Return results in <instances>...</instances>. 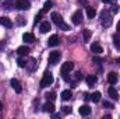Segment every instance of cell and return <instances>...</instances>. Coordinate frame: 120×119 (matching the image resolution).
<instances>
[{"label": "cell", "mask_w": 120, "mask_h": 119, "mask_svg": "<svg viewBox=\"0 0 120 119\" xmlns=\"http://www.w3.org/2000/svg\"><path fill=\"white\" fill-rule=\"evenodd\" d=\"M50 17H52V21L59 27L60 30H63V31H68V30H70V27L63 21V18H61V16H60L59 13H55V11H53Z\"/></svg>", "instance_id": "1"}, {"label": "cell", "mask_w": 120, "mask_h": 119, "mask_svg": "<svg viewBox=\"0 0 120 119\" xmlns=\"http://www.w3.org/2000/svg\"><path fill=\"white\" fill-rule=\"evenodd\" d=\"M73 67H74V63L73 62L63 63V66H61V77H63V80L68 81V73L73 70Z\"/></svg>", "instance_id": "2"}, {"label": "cell", "mask_w": 120, "mask_h": 119, "mask_svg": "<svg viewBox=\"0 0 120 119\" xmlns=\"http://www.w3.org/2000/svg\"><path fill=\"white\" fill-rule=\"evenodd\" d=\"M101 24H102L103 27H106V28L112 25V16L109 14V11L103 10V11L101 13Z\"/></svg>", "instance_id": "3"}, {"label": "cell", "mask_w": 120, "mask_h": 119, "mask_svg": "<svg viewBox=\"0 0 120 119\" xmlns=\"http://www.w3.org/2000/svg\"><path fill=\"white\" fill-rule=\"evenodd\" d=\"M52 83H53V74H52L50 71H45V74H43V77H42V80H41V87L45 88V87L50 86Z\"/></svg>", "instance_id": "4"}, {"label": "cell", "mask_w": 120, "mask_h": 119, "mask_svg": "<svg viewBox=\"0 0 120 119\" xmlns=\"http://www.w3.org/2000/svg\"><path fill=\"white\" fill-rule=\"evenodd\" d=\"M15 8H18V10H30L31 3L28 0H17L15 1Z\"/></svg>", "instance_id": "5"}, {"label": "cell", "mask_w": 120, "mask_h": 119, "mask_svg": "<svg viewBox=\"0 0 120 119\" xmlns=\"http://www.w3.org/2000/svg\"><path fill=\"white\" fill-rule=\"evenodd\" d=\"M71 21H73V24H75V25H80V24L82 23V11H81V10H77V11L73 14V17H71Z\"/></svg>", "instance_id": "6"}, {"label": "cell", "mask_w": 120, "mask_h": 119, "mask_svg": "<svg viewBox=\"0 0 120 119\" xmlns=\"http://www.w3.org/2000/svg\"><path fill=\"white\" fill-rule=\"evenodd\" d=\"M60 56H61V53H60L59 51L50 52V53H49V63H50V64H56L60 60Z\"/></svg>", "instance_id": "7"}, {"label": "cell", "mask_w": 120, "mask_h": 119, "mask_svg": "<svg viewBox=\"0 0 120 119\" xmlns=\"http://www.w3.org/2000/svg\"><path fill=\"white\" fill-rule=\"evenodd\" d=\"M10 84H11V87H13V90H14L15 92H18V94H20V92L22 91L21 83H20V81H18L17 79H11V80H10Z\"/></svg>", "instance_id": "8"}, {"label": "cell", "mask_w": 120, "mask_h": 119, "mask_svg": "<svg viewBox=\"0 0 120 119\" xmlns=\"http://www.w3.org/2000/svg\"><path fill=\"white\" fill-rule=\"evenodd\" d=\"M85 81H87V86H88V87H94V86L96 84L98 79H96V76H94V74H90V76H87Z\"/></svg>", "instance_id": "9"}, {"label": "cell", "mask_w": 120, "mask_h": 119, "mask_svg": "<svg viewBox=\"0 0 120 119\" xmlns=\"http://www.w3.org/2000/svg\"><path fill=\"white\" fill-rule=\"evenodd\" d=\"M91 111H92V109H91L88 105H81V107H80V109H78L80 115H82V116H88V115L91 114Z\"/></svg>", "instance_id": "10"}, {"label": "cell", "mask_w": 120, "mask_h": 119, "mask_svg": "<svg viewBox=\"0 0 120 119\" xmlns=\"http://www.w3.org/2000/svg\"><path fill=\"white\" fill-rule=\"evenodd\" d=\"M117 80H119V76H117V73H115V71H110V73L108 74V81H109L110 84H116V83H117Z\"/></svg>", "instance_id": "11"}, {"label": "cell", "mask_w": 120, "mask_h": 119, "mask_svg": "<svg viewBox=\"0 0 120 119\" xmlns=\"http://www.w3.org/2000/svg\"><path fill=\"white\" fill-rule=\"evenodd\" d=\"M42 108H43V112H49V114H53V112H55V105H53L52 101H50V102L48 101Z\"/></svg>", "instance_id": "12"}, {"label": "cell", "mask_w": 120, "mask_h": 119, "mask_svg": "<svg viewBox=\"0 0 120 119\" xmlns=\"http://www.w3.org/2000/svg\"><path fill=\"white\" fill-rule=\"evenodd\" d=\"M59 42H60V39H59L57 35H52V36L48 39V45H49V46H57Z\"/></svg>", "instance_id": "13"}, {"label": "cell", "mask_w": 120, "mask_h": 119, "mask_svg": "<svg viewBox=\"0 0 120 119\" xmlns=\"http://www.w3.org/2000/svg\"><path fill=\"white\" fill-rule=\"evenodd\" d=\"M0 25H4L7 28H11L13 27V23L8 17H0Z\"/></svg>", "instance_id": "14"}, {"label": "cell", "mask_w": 120, "mask_h": 119, "mask_svg": "<svg viewBox=\"0 0 120 119\" xmlns=\"http://www.w3.org/2000/svg\"><path fill=\"white\" fill-rule=\"evenodd\" d=\"M50 28H52V25H50V23H49V21H43V23L41 24V32H42V34L49 32Z\"/></svg>", "instance_id": "15"}, {"label": "cell", "mask_w": 120, "mask_h": 119, "mask_svg": "<svg viewBox=\"0 0 120 119\" xmlns=\"http://www.w3.org/2000/svg\"><path fill=\"white\" fill-rule=\"evenodd\" d=\"M91 51L94 52V53H102L103 52V49H102V46L98 44V42H94L92 45H91Z\"/></svg>", "instance_id": "16"}, {"label": "cell", "mask_w": 120, "mask_h": 119, "mask_svg": "<svg viewBox=\"0 0 120 119\" xmlns=\"http://www.w3.org/2000/svg\"><path fill=\"white\" fill-rule=\"evenodd\" d=\"M22 41H24V42H28V44L35 42V36H34L31 32H25V34L22 35Z\"/></svg>", "instance_id": "17"}, {"label": "cell", "mask_w": 120, "mask_h": 119, "mask_svg": "<svg viewBox=\"0 0 120 119\" xmlns=\"http://www.w3.org/2000/svg\"><path fill=\"white\" fill-rule=\"evenodd\" d=\"M108 92H109V95H110V98L112 99H119V92H117V90L115 88V87H110V88L108 90Z\"/></svg>", "instance_id": "18"}, {"label": "cell", "mask_w": 120, "mask_h": 119, "mask_svg": "<svg viewBox=\"0 0 120 119\" xmlns=\"http://www.w3.org/2000/svg\"><path fill=\"white\" fill-rule=\"evenodd\" d=\"M28 52H30V48H28V46H20V48L17 49V55H20V56L28 55Z\"/></svg>", "instance_id": "19"}, {"label": "cell", "mask_w": 120, "mask_h": 119, "mask_svg": "<svg viewBox=\"0 0 120 119\" xmlns=\"http://www.w3.org/2000/svg\"><path fill=\"white\" fill-rule=\"evenodd\" d=\"M85 13H87V17H88V18H94V17L96 16V10H95L94 7H87Z\"/></svg>", "instance_id": "20"}, {"label": "cell", "mask_w": 120, "mask_h": 119, "mask_svg": "<svg viewBox=\"0 0 120 119\" xmlns=\"http://www.w3.org/2000/svg\"><path fill=\"white\" fill-rule=\"evenodd\" d=\"M71 97H73V95H71V91H70V90H64V91L61 92V99H64V101H68Z\"/></svg>", "instance_id": "21"}, {"label": "cell", "mask_w": 120, "mask_h": 119, "mask_svg": "<svg viewBox=\"0 0 120 119\" xmlns=\"http://www.w3.org/2000/svg\"><path fill=\"white\" fill-rule=\"evenodd\" d=\"M52 6H53V1H52V0H48V1H45V4H43V8H42V13H45V11H49V10L52 8Z\"/></svg>", "instance_id": "22"}, {"label": "cell", "mask_w": 120, "mask_h": 119, "mask_svg": "<svg viewBox=\"0 0 120 119\" xmlns=\"http://www.w3.org/2000/svg\"><path fill=\"white\" fill-rule=\"evenodd\" d=\"M91 99H92L94 102H99V101H101V92H99V91H95L94 94H91Z\"/></svg>", "instance_id": "23"}, {"label": "cell", "mask_w": 120, "mask_h": 119, "mask_svg": "<svg viewBox=\"0 0 120 119\" xmlns=\"http://www.w3.org/2000/svg\"><path fill=\"white\" fill-rule=\"evenodd\" d=\"M35 66H36V60L34 59V58H32V59H30V63H27L28 70H30V71H34V70H35Z\"/></svg>", "instance_id": "24"}, {"label": "cell", "mask_w": 120, "mask_h": 119, "mask_svg": "<svg viewBox=\"0 0 120 119\" xmlns=\"http://www.w3.org/2000/svg\"><path fill=\"white\" fill-rule=\"evenodd\" d=\"M45 97L48 98V101H52V102H53V101L56 99V92H55V91H50V92H48Z\"/></svg>", "instance_id": "25"}, {"label": "cell", "mask_w": 120, "mask_h": 119, "mask_svg": "<svg viewBox=\"0 0 120 119\" xmlns=\"http://www.w3.org/2000/svg\"><path fill=\"white\" fill-rule=\"evenodd\" d=\"M91 39V30H84V42H90Z\"/></svg>", "instance_id": "26"}, {"label": "cell", "mask_w": 120, "mask_h": 119, "mask_svg": "<svg viewBox=\"0 0 120 119\" xmlns=\"http://www.w3.org/2000/svg\"><path fill=\"white\" fill-rule=\"evenodd\" d=\"M113 45L116 46V49L120 51V38L119 36H115V38H113Z\"/></svg>", "instance_id": "27"}, {"label": "cell", "mask_w": 120, "mask_h": 119, "mask_svg": "<svg viewBox=\"0 0 120 119\" xmlns=\"http://www.w3.org/2000/svg\"><path fill=\"white\" fill-rule=\"evenodd\" d=\"M17 63H18V66H20V67H27V60L21 59V58L18 59V62H17Z\"/></svg>", "instance_id": "28"}, {"label": "cell", "mask_w": 120, "mask_h": 119, "mask_svg": "<svg viewBox=\"0 0 120 119\" xmlns=\"http://www.w3.org/2000/svg\"><path fill=\"white\" fill-rule=\"evenodd\" d=\"M74 79H75V81L81 80V79H82V73H81V71H75V74H74Z\"/></svg>", "instance_id": "29"}, {"label": "cell", "mask_w": 120, "mask_h": 119, "mask_svg": "<svg viewBox=\"0 0 120 119\" xmlns=\"http://www.w3.org/2000/svg\"><path fill=\"white\" fill-rule=\"evenodd\" d=\"M92 62L101 64V63H103V59H102V58H98V56H94V58H92Z\"/></svg>", "instance_id": "30"}, {"label": "cell", "mask_w": 120, "mask_h": 119, "mask_svg": "<svg viewBox=\"0 0 120 119\" xmlns=\"http://www.w3.org/2000/svg\"><path fill=\"white\" fill-rule=\"evenodd\" d=\"M17 23H18V25H24V24H25L24 17H17Z\"/></svg>", "instance_id": "31"}, {"label": "cell", "mask_w": 120, "mask_h": 119, "mask_svg": "<svg viewBox=\"0 0 120 119\" xmlns=\"http://www.w3.org/2000/svg\"><path fill=\"white\" fill-rule=\"evenodd\" d=\"M103 107L110 109V108H113V104H112V102H109V101H103Z\"/></svg>", "instance_id": "32"}, {"label": "cell", "mask_w": 120, "mask_h": 119, "mask_svg": "<svg viewBox=\"0 0 120 119\" xmlns=\"http://www.w3.org/2000/svg\"><path fill=\"white\" fill-rule=\"evenodd\" d=\"M63 114H66V115L71 114V108L70 107H63Z\"/></svg>", "instance_id": "33"}, {"label": "cell", "mask_w": 120, "mask_h": 119, "mask_svg": "<svg viewBox=\"0 0 120 119\" xmlns=\"http://www.w3.org/2000/svg\"><path fill=\"white\" fill-rule=\"evenodd\" d=\"M41 18H42V11H41V13H38V14L35 16V24H36V23H39V21H41Z\"/></svg>", "instance_id": "34"}, {"label": "cell", "mask_w": 120, "mask_h": 119, "mask_svg": "<svg viewBox=\"0 0 120 119\" xmlns=\"http://www.w3.org/2000/svg\"><path fill=\"white\" fill-rule=\"evenodd\" d=\"M112 13H119V6L117 4H113V7H112Z\"/></svg>", "instance_id": "35"}, {"label": "cell", "mask_w": 120, "mask_h": 119, "mask_svg": "<svg viewBox=\"0 0 120 119\" xmlns=\"http://www.w3.org/2000/svg\"><path fill=\"white\" fill-rule=\"evenodd\" d=\"M116 28H117V35L120 36V21L117 23V27H116Z\"/></svg>", "instance_id": "36"}, {"label": "cell", "mask_w": 120, "mask_h": 119, "mask_svg": "<svg viewBox=\"0 0 120 119\" xmlns=\"http://www.w3.org/2000/svg\"><path fill=\"white\" fill-rule=\"evenodd\" d=\"M103 3H115V0H102Z\"/></svg>", "instance_id": "37"}, {"label": "cell", "mask_w": 120, "mask_h": 119, "mask_svg": "<svg viewBox=\"0 0 120 119\" xmlns=\"http://www.w3.org/2000/svg\"><path fill=\"white\" fill-rule=\"evenodd\" d=\"M3 109V104H1V101H0V111Z\"/></svg>", "instance_id": "38"}, {"label": "cell", "mask_w": 120, "mask_h": 119, "mask_svg": "<svg viewBox=\"0 0 120 119\" xmlns=\"http://www.w3.org/2000/svg\"><path fill=\"white\" fill-rule=\"evenodd\" d=\"M116 62H117V63H119V64H120V58H119V59H117V60H116Z\"/></svg>", "instance_id": "39"}]
</instances>
